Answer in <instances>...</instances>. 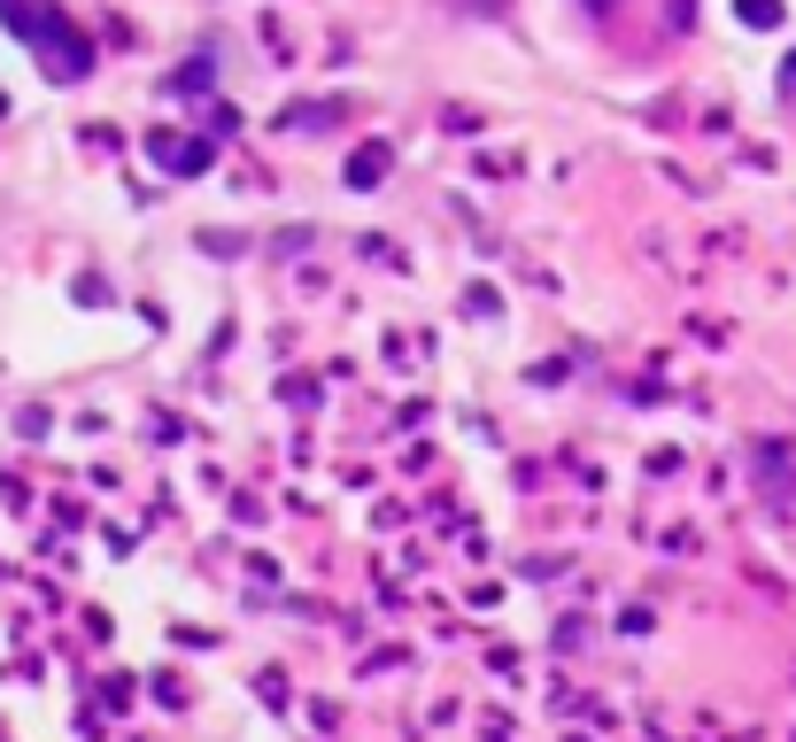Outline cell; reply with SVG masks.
<instances>
[{
	"instance_id": "3957f363",
	"label": "cell",
	"mask_w": 796,
	"mask_h": 742,
	"mask_svg": "<svg viewBox=\"0 0 796 742\" xmlns=\"http://www.w3.org/2000/svg\"><path fill=\"white\" fill-rule=\"evenodd\" d=\"M372 179H387V147H357V155H348V186H372Z\"/></svg>"
},
{
	"instance_id": "7a4b0ae2",
	"label": "cell",
	"mask_w": 796,
	"mask_h": 742,
	"mask_svg": "<svg viewBox=\"0 0 796 742\" xmlns=\"http://www.w3.org/2000/svg\"><path fill=\"white\" fill-rule=\"evenodd\" d=\"M147 147H155V162H170V171H202V162H209L202 139H170V132H155Z\"/></svg>"
},
{
	"instance_id": "5b68a950",
	"label": "cell",
	"mask_w": 796,
	"mask_h": 742,
	"mask_svg": "<svg viewBox=\"0 0 796 742\" xmlns=\"http://www.w3.org/2000/svg\"><path fill=\"white\" fill-rule=\"evenodd\" d=\"M781 86H796V54H788V70H781Z\"/></svg>"
},
{
	"instance_id": "277c9868",
	"label": "cell",
	"mask_w": 796,
	"mask_h": 742,
	"mask_svg": "<svg viewBox=\"0 0 796 742\" xmlns=\"http://www.w3.org/2000/svg\"><path fill=\"white\" fill-rule=\"evenodd\" d=\"M735 16H743L750 32H773V24H781V0H735Z\"/></svg>"
},
{
	"instance_id": "6da1fadb",
	"label": "cell",
	"mask_w": 796,
	"mask_h": 742,
	"mask_svg": "<svg viewBox=\"0 0 796 742\" xmlns=\"http://www.w3.org/2000/svg\"><path fill=\"white\" fill-rule=\"evenodd\" d=\"M0 24L24 32V39L39 47L47 77H85V70H94V47H85V39L62 24V9H47V0H0Z\"/></svg>"
}]
</instances>
